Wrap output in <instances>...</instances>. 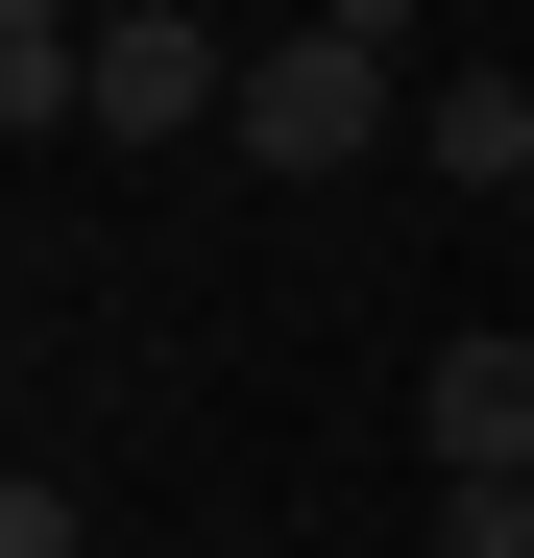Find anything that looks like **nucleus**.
I'll use <instances>...</instances> for the list:
<instances>
[{
  "mask_svg": "<svg viewBox=\"0 0 534 558\" xmlns=\"http://www.w3.org/2000/svg\"><path fill=\"white\" fill-rule=\"evenodd\" d=\"M413 437H437V486H510V461H534V316H462V340H437Z\"/></svg>",
  "mask_w": 534,
  "mask_h": 558,
  "instance_id": "3",
  "label": "nucleus"
},
{
  "mask_svg": "<svg viewBox=\"0 0 534 558\" xmlns=\"http://www.w3.org/2000/svg\"><path fill=\"white\" fill-rule=\"evenodd\" d=\"M219 98H243V73H219L195 0H98V146H195Z\"/></svg>",
  "mask_w": 534,
  "mask_h": 558,
  "instance_id": "2",
  "label": "nucleus"
},
{
  "mask_svg": "<svg viewBox=\"0 0 534 558\" xmlns=\"http://www.w3.org/2000/svg\"><path fill=\"white\" fill-rule=\"evenodd\" d=\"M0 558H98V510H73V486H0Z\"/></svg>",
  "mask_w": 534,
  "mask_h": 558,
  "instance_id": "6",
  "label": "nucleus"
},
{
  "mask_svg": "<svg viewBox=\"0 0 534 558\" xmlns=\"http://www.w3.org/2000/svg\"><path fill=\"white\" fill-rule=\"evenodd\" d=\"M389 122H413V73H389V49H340V25L243 49V170H365Z\"/></svg>",
  "mask_w": 534,
  "mask_h": 558,
  "instance_id": "1",
  "label": "nucleus"
},
{
  "mask_svg": "<svg viewBox=\"0 0 534 558\" xmlns=\"http://www.w3.org/2000/svg\"><path fill=\"white\" fill-rule=\"evenodd\" d=\"M437 558H534V461L510 486H437Z\"/></svg>",
  "mask_w": 534,
  "mask_h": 558,
  "instance_id": "5",
  "label": "nucleus"
},
{
  "mask_svg": "<svg viewBox=\"0 0 534 558\" xmlns=\"http://www.w3.org/2000/svg\"><path fill=\"white\" fill-rule=\"evenodd\" d=\"M413 146H437V195H534V73H437Z\"/></svg>",
  "mask_w": 534,
  "mask_h": 558,
  "instance_id": "4",
  "label": "nucleus"
},
{
  "mask_svg": "<svg viewBox=\"0 0 534 558\" xmlns=\"http://www.w3.org/2000/svg\"><path fill=\"white\" fill-rule=\"evenodd\" d=\"M510 219H534V195H510Z\"/></svg>",
  "mask_w": 534,
  "mask_h": 558,
  "instance_id": "8",
  "label": "nucleus"
},
{
  "mask_svg": "<svg viewBox=\"0 0 534 558\" xmlns=\"http://www.w3.org/2000/svg\"><path fill=\"white\" fill-rule=\"evenodd\" d=\"M316 25H340V49H389V73H413V0H316Z\"/></svg>",
  "mask_w": 534,
  "mask_h": 558,
  "instance_id": "7",
  "label": "nucleus"
}]
</instances>
